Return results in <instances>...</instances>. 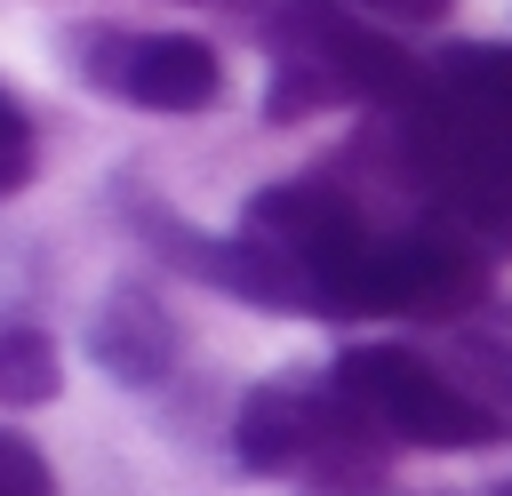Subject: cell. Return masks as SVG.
<instances>
[{"mask_svg":"<svg viewBox=\"0 0 512 496\" xmlns=\"http://www.w3.org/2000/svg\"><path fill=\"white\" fill-rule=\"evenodd\" d=\"M80 80L112 104L136 112H208L224 96V56L192 32H128V24H88L72 40Z\"/></svg>","mask_w":512,"mask_h":496,"instance_id":"4","label":"cell"},{"mask_svg":"<svg viewBox=\"0 0 512 496\" xmlns=\"http://www.w3.org/2000/svg\"><path fill=\"white\" fill-rule=\"evenodd\" d=\"M0 496H56L48 456H40L24 432H8V424H0Z\"/></svg>","mask_w":512,"mask_h":496,"instance_id":"8","label":"cell"},{"mask_svg":"<svg viewBox=\"0 0 512 496\" xmlns=\"http://www.w3.org/2000/svg\"><path fill=\"white\" fill-rule=\"evenodd\" d=\"M32 168H40V136H32V112L0 88V200L8 192H24L32 184Z\"/></svg>","mask_w":512,"mask_h":496,"instance_id":"7","label":"cell"},{"mask_svg":"<svg viewBox=\"0 0 512 496\" xmlns=\"http://www.w3.org/2000/svg\"><path fill=\"white\" fill-rule=\"evenodd\" d=\"M56 384H64L56 336L32 328V320H8L0 328V400L8 408H40V400H56Z\"/></svg>","mask_w":512,"mask_h":496,"instance_id":"6","label":"cell"},{"mask_svg":"<svg viewBox=\"0 0 512 496\" xmlns=\"http://www.w3.org/2000/svg\"><path fill=\"white\" fill-rule=\"evenodd\" d=\"M264 40H272V120L320 104H408L424 88L416 56L344 0H272Z\"/></svg>","mask_w":512,"mask_h":496,"instance_id":"1","label":"cell"},{"mask_svg":"<svg viewBox=\"0 0 512 496\" xmlns=\"http://www.w3.org/2000/svg\"><path fill=\"white\" fill-rule=\"evenodd\" d=\"M232 448L248 472L264 480H312V488H368L384 472V424L328 376H272L240 400L232 416Z\"/></svg>","mask_w":512,"mask_h":496,"instance_id":"2","label":"cell"},{"mask_svg":"<svg viewBox=\"0 0 512 496\" xmlns=\"http://www.w3.org/2000/svg\"><path fill=\"white\" fill-rule=\"evenodd\" d=\"M96 360H104L112 376H128V384H160L168 360H176L168 312H160L144 288H120V296L104 304V320H96Z\"/></svg>","mask_w":512,"mask_h":496,"instance_id":"5","label":"cell"},{"mask_svg":"<svg viewBox=\"0 0 512 496\" xmlns=\"http://www.w3.org/2000/svg\"><path fill=\"white\" fill-rule=\"evenodd\" d=\"M336 384L384 424V440H408V448H488L512 432L504 408H488L464 376L432 368L408 344H344Z\"/></svg>","mask_w":512,"mask_h":496,"instance_id":"3","label":"cell"},{"mask_svg":"<svg viewBox=\"0 0 512 496\" xmlns=\"http://www.w3.org/2000/svg\"><path fill=\"white\" fill-rule=\"evenodd\" d=\"M368 8H384V16H408V24H424V16H440L448 0H368Z\"/></svg>","mask_w":512,"mask_h":496,"instance_id":"9","label":"cell"}]
</instances>
